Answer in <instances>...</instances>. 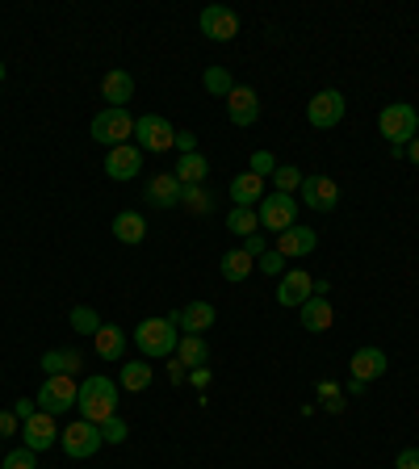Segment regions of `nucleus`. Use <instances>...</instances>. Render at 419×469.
I'll list each match as a JSON object with an SVG mask.
<instances>
[{
    "label": "nucleus",
    "instance_id": "nucleus-45",
    "mask_svg": "<svg viewBox=\"0 0 419 469\" xmlns=\"http://www.w3.org/2000/svg\"><path fill=\"white\" fill-rule=\"evenodd\" d=\"M323 403H327V411H344V390L327 394V398H323Z\"/></svg>",
    "mask_w": 419,
    "mask_h": 469
},
{
    "label": "nucleus",
    "instance_id": "nucleus-13",
    "mask_svg": "<svg viewBox=\"0 0 419 469\" xmlns=\"http://www.w3.org/2000/svg\"><path fill=\"white\" fill-rule=\"evenodd\" d=\"M172 323H177V331H185V336H206L210 327H214V318H219V310L210 302H189L180 306V310H172Z\"/></svg>",
    "mask_w": 419,
    "mask_h": 469
},
{
    "label": "nucleus",
    "instance_id": "nucleus-29",
    "mask_svg": "<svg viewBox=\"0 0 419 469\" xmlns=\"http://www.w3.org/2000/svg\"><path fill=\"white\" fill-rule=\"evenodd\" d=\"M180 181V185H201V181H206L210 176V160L201 151H193V155H180V164H177V172H172Z\"/></svg>",
    "mask_w": 419,
    "mask_h": 469
},
{
    "label": "nucleus",
    "instance_id": "nucleus-27",
    "mask_svg": "<svg viewBox=\"0 0 419 469\" xmlns=\"http://www.w3.org/2000/svg\"><path fill=\"white\" fill-rule=\"evenodd\" d=\"M151 365H147V360H126V365H122L118 369V386L122 390H131V394H143L147 386H151Z\"/></svg>",
    "mask_w": 419,
    "mask_h": 469
},
{
    "label": "nucleus",
    "instance_id": "nucleus-22",
    "mask_svg": "<svg viewBox=\"0 0 419 469\" xmlns=\"http://www.w3.org/2000/svg\"><path fill=\"white\" fill-rule=\"evenodd\" d=\"M113 235H118V243H126V248H139V243L147 239V219L139 210H122L118 219H113Z\"/></svg>",
    "mask_w": 419,
    "mask_h": 469
},
{
    "label": "nucleus",
    "instance_id": "nucleus-8",
    "mask_svg": "<svg viewBox=\"0 0 419 469\" xmlns=\"http://www.w3.org/2000/svg\"><path fill=\"white\" fill-rule=\"evenodd\" d=\"M89 134L97 142H105V147H122L126 139H134V118L126 110H110V105H105V110L93 118Z\"/></svg>",
    "mask_w": 419,
    "mask_h": 469
},
{
    "label": "nucleus",
    "instance_id": "nucleus-10",
    "mask_svg": "<svg viewBox=\"0 0 419 469\" xmlns=\"http://www.w3.org/2000/svg\"><path fill=\"white\" fill-rule=\"evenodd\" d=\"M302 206H310L315 214H331L340 201V185L331 176H302Z\"/></svg>",
    "mask_w": 419,
    "mask_h": 469
},
{
    "label": "nucleus",
    "instance_id": "nucleus-31",
    "mask_svg": "<svg viewBox=\"0 0 419 469\" xmlns=\"http://www.w3.org/2000/svg\"><path fill=\"white\" fill-rule=\"evenodd\" d=\"M67 323H72V331H76V336H97V331H101V315L93 310V306H72Z\"/></svg>",
    "mask_w": 419,
    "mask_h": 469
},
{
    "label": "nucleus",
    "instance_id": "nucleus-16",
    "mask_svg": "<svg viewBox=\"0 0 419 469\" xmlns=\"http://www.w3.org/2000/svg\"><path fill=\"white\" fill-rule=\"evenodd\" d=\"M180 193H185V185H180L172 172H155L151 181H147V201H151L155 210H172L180 206Z\"/></svg>",
    "mask_w": 419,
    "mask_h": 469
},
{
    "label": "nucleus",
    "instance_id": "nucleus-2",
    "mask_svg": "<svg viewBox=\"0 0 419 469\" xmlns=\"http://www.w3.org/2000/svg\"><path fill=\"white\" fill-rule=\"evenodd\" d=\"M134 344H139L143 357H172L177 344H180L177 323H172L168 315L164 318H143V323L134 327Z\"/></svg>",
    "mask_w": 419,
    "mask_h": 469
},
{
    "label": "nucleus",
    "instance_id": "nucleus-6",
    "mask_svg": "<svg viewBox=\"0 0 419 469\" xmlns=\"http://www.w3.org/2000/svg\"><path fill=\"white\" fill-rule=\"evenodd\" d=\"M76 394H80V386H76V377H67V373H55V377H43V390H38V411H46V415H59V411H72L76 406Z\"/></svg>",
    "mask_w": 419,
    "mask_h": 469
},
{
    "label": "nucleus",
    "instance_id": "nucleus-25",
    "mask_svg": "<svg viewBox=\"0 0 419 469\" xmlns=\"http://www.w3.org/2000/svg\"><path fill=\"white\" fill-rule=\"evenodd\" d=\"M76 369H84V357H80L76 348H51V352H43V373L46 377H55V373H72Z\"/></svg>",
    "mask_w": 419,
    "mask_h": 469
},
{
    "label": "nucleus",
    "instance_id": "nucleus-21",
    "mask_svg": "<svg viewBox=\"0 0 419 469\" xmlns=\"http://www.w3.org/2000/svg\"><path fill=\"white\" fill-rule=\"evenodd\" d=\"M298 315H302V327H307V331H327L331 323H336L331 302H327V298H319V294H310L307 302L298 306Z\"/></svg>",
    "mask_w": 419,
    "mask_h": 469
},
{
    "label": "nucleus",
    "instance_id": "nucleus-20",
    "mask_svg": "<svg viewBox=\"0 0 419 469\" xmlns=\"http://www.w3.org/2000/svg\"><path fill=\"white\" fill-rule=\"evenodd\" d=\"M315 248H319V235H315L310 227H298V222L277 235V251H281L286 260H289V256H310Z\"/></svg>",
    "mask_w": 419,
    "mask_h": 469
},
{
    "label": "nucleus",
    "instance_id": "nucleus-33",
    "mask_svg": "<svg viewBox=\"0 0 419 469\" xmlns=\"http://www.w3.org/2000/svg\"><path fill=\"white\" fill-rule=\"evenodd\" d=\"M180 206H185L189 214H210V210H214V197H210L201 185H189L185 193H180Z\"/></svg>",
    "mask_w": 419,
    "mask_h": 469
},
{
    "label": "nucleus",
    "instance_id": "nucleus-4",
    "mask_svg": "<svg viewBox=\"0 0 419 469\" xmlns=\"http://www.w3.org/2000/svg\"><path fill=\"white\" fill-rule=\"evenodd\" d=\"M134 139H139V151H172L177 147V126L160 113H143V118H134Z\"/></svg>",
    "mask_w": 419,
    "mask_h": 469
},
{
    "label": "nucleus",
    "instance_id": "nucleus-17",
    "mask_svg": "<svg viewBox=\"0 0 419 469\" xmlns=\"http://www.w3.org/2000/svg\"><path fill=\"white\" fill-rule=\"evenodd\" d=\"M348 369H353V377L356 382H365V386L377 382V377L386 373V352L374 348V344H369V348H356L353 360H348Z\"/></svg>",
    "mask_w": 419,
    "mask_h": 469
},
{
    "label": "nucleus",
    "instance_id": "nucleus-28",
    "mask_svg": "<svg viewBox=\"0 0 419 469\" xmlns=\"http://www.w3.org/2000/svg\"><path fill=\"white\" fill-rule=\"evenodd\" d=\"M177 360L185 365V369H206V365H210V344L201 336H180Z\"/></svg>",
    "mask_w": 419,
    "mask_h": 469
},
{
    "label": "nucleus",
    "instance_id": "nucleus-48",
    "mask_svg": "<svg viewBox=\"0 0 419 469\" xmlns=\"http://www.w3.org/2000/svg\"><path fill=\"white\" fill-rule=\"evenodd\" d=\"M0 80H5V64H0Z\"/></svg>",
    "mask_w": 419,
    "mask_h": 469
},
{
    "label": "nucleus",
    "instance_id": "nucleus-18",
    "mask_svg": "<svg viewBox=\"0 0 419 469\" xmlns=\"http://www.w3.org/2000/svg\"><path fill=\"white\" fill-rule=\"evenodd\" d=\"M310 294H315V281H310V273H302V269H289V273L281 277V285H277V302L281 306H302Z\"/></svg>",
    "mask_w": 419,
    "mask_h": 469
},
{
    "label": "nucleus",
    "instance_id": "nucleus-34",
    "mask_svg": "<svg viewBox=\"0 0 419 469\" xmlns=\"http://www.w3.org/2000/svg\"><path fill=\"white\" fill-rule=\"evenodd\" d=\"M273 193H289L294 197V189H302V168H294V164H277V172H273Z\"/></svg>",
    "mask_w": 419,
    "mask_h": 469
},
{
    "label": "nucleus",
    "instance_id": "nucleus-37",
    "mask_svg": "<svg viewBox=\"0 0 419 469\" xmlns=\"http://www.w3.org/2000/svg\"><path fill=\"white\" fill-rule=\"evenodd\" d=\"M256 273H265V277H286L289 269H286V256L281 251H265L260 260H256Z\"/></svg>",
    "mask_w": 419,
    "mask_h": 469
},
{
    "label": "nucleus",
    "instance_id": "nucleus-30",
    "mask_svg": "<svg viewBox=\"0 0 419 469\" xmlns=\"http://www.w3.org/2000/svg\"><path fill=\"white\" fill-rule=\"evenodd\" d=\"M227 230H231V235H243V239H248V235H256V230H260V219H256V210L235 206L231 214H227Z\"/></svg>",
    "mask_w": 419,
    "mask_h": 469
},
{
    "label": "nucleus",
    "instance_id": "nucleus-15",
    "mask_svg": "<svg viewBox=\"0 0 419 469\" xmlns=\"http://www.w3.org/2000/svg\"><path fill=\"white\" fill-rule=\"evenodd\" d=\"M227 118H231L235 126H252V122L260 118V97H256V88L235 84V93L227 97Z\"/></svg>",
    "mask_w": 419,
    "mask_h": 469
},
{
    "label": "nucleus",
    "instance_id": "nucleus-46",
    "mask_svg": "<svg viewBox=\"0 0 419 469\" xmlns=\"http://www.w3.org/2000/svg\"><path fill=\"white\" fill-rule=\"evenodd\" d=\"M407 160H411V164H415V168H419V134H415V139H411V142H407Z\"/></svg>",
    "mask_w": 419,
    "mask_h": 469
},
{
    "label": "nucleus",
    "instance_id": "nucleus-43",
    "mask_svg": "<svg viewBox=\"0 0 419 469\" xmlns=\"http://www.w3.org/2000/svg\"><path fill=\"white\" fill-rule=\"evenodd\" d=\"M177 147H180V155H193V151H198V134L177 131Z\"/></svg>",
    "mask_w": 419,
    "mask_h": 469
},
{
    "label": "nucleus",
    "instance_id": "nucleus-47",
    "mask_svg": "<svg viewBox=\"0 0 419 469\" xmlns=\"http://www.w3.org/2000/svg\"><path fill=\"white\" fill-rule=\"evenodd\" d=\"M189 382H193V386H206V382H210V369H193V373H189Z\"/></svg>",
    "mask_w": 419,
    "mask_h": 469
},
{
    "label": "nucleus",
    "instance_id": "nucleus-26",
    "mask_svg": "<svg viewBox=\"0 0 419 469\" xmlns=\"http://www.w3.org/2000/svg\"><path fill=\"white\" fill-rule=\"evenodd\" d=\"M93 348H97L101 360H118L126 352V331L113 327V323H101V331L93 336Z\"/></svg>",
    "mask_w": 419,
    "mask_h": 469
},
{
    "label": "nucleus",
    "instance_id": "nucleus-9",
    "mask_svg": "<svg viewBox=\"0 0 419 469\" xmlns=\"http://www.w3.org/2000/svg\"><path fill=\"white\" fill-rule=\"evenodd\" d=\"M344 110H348V101H344V93H336V88H323V93H315L307 105V122L315 126V131H336L344 122Z\"/></svg>",
    "mask_w": 419,
    "mask_h": 469
},
{
    "label": "nucleus",
    "instance_id": "nucleus-36",
    "mask_svg": "<svg viewBox=\"0 0 419 469\" xmlns=\"http://www.w3.org/2000/svg\"><path fill=\"white\" fill-rule=\"evenodd\" d=\"M0 469H38V453H34V448H13L9 457L0 461Z\"/></svg>",
    "mask_w": 419,
    "mask_h": 469
},
{
    "label": "nucleus",
    "instance_id": "nucleus-39",
    "mask_svg": "<svg viewBox=\"0 0 419 469\" xmlns=\"http://www.w3.org/2000/svg\"><path fill=\"white\" fill-rule=\"evenodd\" d=\"M22 432V419L13 411H0V440H9V436H17Z\"/></svg>",
    "mask_w": 419,
    "mask_h": 469
},
{
    "label": "nucleus",
    "instance_id": "nucleus-24",
    "mask_svg": "<svg viewBox=\"0 0 419 469\" xmlns=\"http://www.w3.org/2000/svg\"><path fill=\"white\" fill-rule=\"evenodd\" d=\"M219 269H222V281H231V285H239V281H248V277L256 273V260L248 256L243 248H231L227 256L219 260Z\"/></svg>",
    "mask_w": 419,
    "mask_h": 469
},
{
    "label": "nucleus",
    "instance_id": "nucleus-14",
    "mask_svg": "<svg viewBox=\"0 0 419 469\" xmlns=\"http://www.w3.org/2000/svg\"><path fill=\"white\" fill-rule=\"evenodd\" d=\"M22 436H25V448H34V453H46L51 445H59V427H55V415L38 411L34 419H25L22 424Z\"/></svg>",
    "mask_w": 419,
    "mask_h": 469
},
{
    "label": "nucleus",
    "instance_id": "nucleus-40",
    "mask_svg": "<svg viewBox=\"0 0 419 469\" xmlns=\"http://www.w3.org/2000/svg\"><path fill=\"white\" fill-rule=\"evenodd\" d=\"M243 251H248V256H252V260H260V256H265V251H268L265 235H248V239H243Z\"/></svg>",
    "mask_w": 419,
    "mask_h": 469
},
{
    "label": "nucleus",
    "instance_id": "nucleus-3",
    "mask_svg": "<svg viewBox=\"0 0 419 469\" xmlns=\"http://www.w3.org/2000/svg\"><path fill=\"white\" fill-rule=\"evenodd\" d=\"M377 126H382V139H386L390 147H407L419 134V113L411 110L407 101H390L386 110L377 113Z\"/></svg>",
    "mask_w": 419,
    "mask_h": 469
},
{
    "label": "nucleus",
    "instance_id": "nucleus-41",
    "mask_svg": "<svg viewBox=\"0 0 419 469\" xmlns=\"http://www.w3.org/2000/svg\"><path fill=\"white\" fill-rule=\"evenodd\" d=\"M13 415H17V419H34V415H38V403H34V398H17V403H13Z\"/></svg>",
    "mask_w": 419,
    "mask_h": 469
},
{
    "label": "nucleus",
    "instance_id": "nucleus-11",
    "mask_svg": "<svg viewBox=\"0 0 419 469\" xmlns=\"http://www.w3.org/2000/svg\"><path fill=\"white\" fill-rule=\"evenodd\" d=\"M201 34L210 43H231L239 34V13L227 5H210V9H201Z\"/></svg>",
    "mask_w": 419,
    "mask_h": 469
},
{
    "label": "nucleus",
    "instance_id": "nucleus-19",
    "mask_svg": "<svg viewBox=\"0 0 419 469\" xmlns=\"http://www.w3.org/2000/svg\"><path fill=\"white\" fill-rule=\"evenodd\" d=\"M101 97L110 101V110H126V101L134 97V76L126 67H113L110 76L101 80Z\"/></svg>",
    "mask_w": 419,
    "mask_h": 469
},
{
    "label": "nucleus",
    "instance_id": "nucleus-35",
    "mask_svg": "<svg viewBox=\"0 0 419 469\" xmlns=\"http://www.w3.org/2000/svg\"><path fill=\"white\" fill-rule=\"evenodd\" d=\"M126 436H131V427H126L122 415H113V419L101 424V440H105V445H126Z\"/></svg>",
    "mask_w": 419,
    "mask_h": 469
},
{
    "label": "nucleus",
    "instance_id": "nucleus-12",
    "mask_svg": "<svg viewBox=\"0 0 419 469\" xmlns=\"http://www.w3.org/2000/svg\"><path fill=\"white\" fill-rule=\"evenodd\" d=\"M139 168H143L139 142H122V147H110V155H105V176L110 181H134Z\"/></svg>",
    "mask_w": 419,
    "mask_h": 469
},
{
    "label": "nucleus",
    "instance_id": "nucleus-38",
    "mask_svg": "<svg viewBox=\"0 0 419 469\" xmlns=\"http://www.w3.org/2000/svg\"><path fill=\"white\" fill-rule=\"evenodd\" d=\"M252 172L260 176V181H265V176H273V172H277V160H273L268 151H256V155H252Z\"/></svg>",
    "mask_w": 419,
    "mask_h": 469
},
{
    "label": "nucleus",
    "instance_id": "nucleus-23",
    "mask_svg": "<svg viewBox=\"0 0 419 469\" xmlns=\"http://www.w3.org/2000/svg\"><path fill=\"white\" fill-rule=\"evenodd\" d=\"M231 201H235V206L256 210L260 201H265V181H260L256 172H239L231 181Z\"/></svg>",
    "mask_w": 419,
    "mask_h": 469
},
{
    "label": "nucleus",
    "instance_id": "nucleus-44",
    "mask_svg": "<svg viewBox=\"0 0 419 469\" xmlns=\"http://www.w3.org/2000/svg\"><path fill=\"white\" fill-rule=\"evenodd\" d=\"M168 377H172V386H180V382L189 377V369L180 365V360H172V365H168Z\"/></svg>",
    "mask_w": 419,
    "mask_h": 469
},
{
    "label": "nucleus",
    "instance_id": "nucleus-42",
    "mask_svg": "<svg viewBox=\"0 0 419 469\" xmlns=\"http://www.w3.org/2000/svg\"><path fill=\"white\" fill-rule=\"evenodd\" d=\"M395 469H419V448H403L395 461Z\"/></svg>",
    "mask_w": 419,
    "mask_h": 469
},
{
    "label": "nucleus",
    "instance_id": "nucleus-32",
    "mask_svg": "<svg viewBox=\"0 0 419 469\" xmlns=\"http://www.w3.org/2000/svg\"><path fill=\"white\" fill-rule=\"evenodd\" d=\"M201 84H206L210 97H231V93H235V80H231V72H227V67H206Z\"/></svg>",
    "mask_w": 419,
    "mask_h": 469
},
{
    "label": "nucleus",
    "instance_id": "nucleus-1",
    "mask_svg": "<svg viewBox=\"0 0 419 469\" xmlns=\"http://www.w3.org/2000/svg\"><path fill=\"white\" fill-rule=\"evenodd\" d=\"M76 411L80 419H89V424H105L118 415V382H110L105 373H93L80 382V394H76Z\"/></svg>",
    "mask_w": 419,
    "mask_h": 469
},
{
    "label": "nucleus",
    "instance_id": "nucleus-7",
    "mask_svg": "<svg viewBox=\"0 0 419 469\" xmlns=\"http://www.w3.org/2000/svg\"><path fill=\"white\" fill-rule=\"evenodd\" d=\"M59 445H63V453L72 461H84V457H93V453H101V427L97 424H89V419H76V424H67L63 432H59Z\"/></svg>",
    "mask_w": 419,
    "mask_h": 469
},
{
    "label": "nucleus",
    "instance_id": "nucleus-5",
    "mask_svg": "<svg viewBox=\"0 0 419 469\" xmlns=\"http://www.w3.org/2000/svg\"><path fill=\"white\" fill-rule=\"evenodd\" d=\"M298 197L289 193H268L260 206H256V219H260V227L273 230V235H281V230H289L294 222H298Z\"/></svg>",
    "mask_w": 419,
    "mask_h": 469
}]
</instances>
